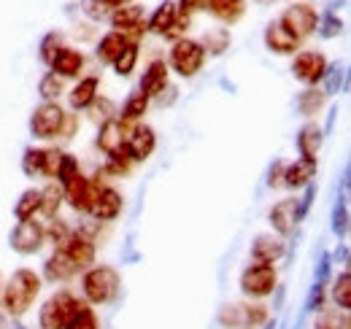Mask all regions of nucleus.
<instances>
[{"label": "nucleus", "mask_w": 351, "mask_h": 329, "mask_svg": "<svg viewBox=\"0 0 351 329\" xmlns=\"http://www.w3.org/2000/svg\"><path fill=\"white\" fill-rule=\"evenodd\" d=\"M62 186L60 184H49L41 189V208H38V213H44L46 219H54L57 213H60V206H62Z\"/></svg>", "instance_id": "33"}, {"label": "nucleus", "mask_w": 351, "mask_h": 329, "mask_svg": "<svg viewBox=\"0 0 351 329\" xmlns=\"http://www.w3.org/2000/svg\"><path fill=\"white\" fill-rule=\"evenodd\" d=\"M8 329H27V327L22 321H14V324H8Z\"/></svg>", "instance_id": "57"}, {"label": "nucleus", "mask_w": 351, "mask_h": 329, "mask_svg": "<svg viewBox=\"0 0 351 329\" xmlns=\"http://www.w3.org/2000/svg\"><path fill=\"white\" fill-rule=\"evenodd\" d=\"M316 329H330V327H316Z\"/></svg>", "instance_id": "60"}, {"label": "nucleus", "mask_w": 351, "mask_h": 329, "mask_svg": "<svg viewBox=\"0 0 351 329\" xmlns=\"http://www.w3.org/2000/svg\"><path fill=\"white\" fill-rule=\"evenodd\" d=\"M238 287H241V291H243L249 300H265V297H270V294L276 291V287H278L276 267H273V265H260V262L249 265V267L241 273Z\"/></svg>", "instance_id": "4"}, {"label": "nucleus", "mask_w": 351, "mask_h": 329, "mask_svg": "<svg viewBox=\"0 0 351 329\" xmlns=\"http://www.w3.org/2000/svg\"><path fill=\"white\" fill-rule=\"evenodd\" d=\"M168 73H171V68H168L162 60L149 62V68H146V71H143V76H141L138 92H143L149 100H152V97H157V95L168 86Z\"/></svg>", "instance_id": "22"}, {"label": "nucleus", "mask_w": 351, "mask_h": 329, "mask_svg": "<svg viewBox=\"0 0 351 329\" xmlns=\"http://www.w3.org/2000/svg\"><path fill=\"white\" fill-rule=\"evenodd\" d=\"M267 221H270V227H273V232H276L278 238H289V235L295 232V227L300 224V221H298V197H284V200H278L276 206L270 208Z\"/></svg>", "instance_id": "13"}, {"label": "nucleus", "mask_w": 351, "mask_h": 329, "mask_svg": "<svg viewBox=\"0 0 351 329\" xmlns=\"http://www.w3.org/2000/svg\"><path fill=\"white\" fill-rule=\"evenodd\" d=\"M44 230H46V241H51V243H54V248L62 246V243L68 241V235L73 232V230H71L65 221H60V219H57V221H51V224H49V227H44Z\"/></svg>", "instance_id": "44"}, {"label": "nucleus", "mask_w": 351, "mask_h": 329, "mask_svg": "<svg viewBox=\"0 0 351 329\" xmlns=\"http://www.w3.org/2000/svg\"><path fill=\"white\" fill-rule=\"evenodd\" d=\"M313 178H316V162H311V160H295L292 164H284L281 186H287V189H303Z\"/></svg>", "instance_id": "23"}, {"label": "nucleus", "mask_w": 351, "mask_h": 329, "mask_svg": "<svg viewBox=\"0 0 351 329\" xmlns=\"http://www.w3.org/2000/svg\"><path fill=\"white\" fill-rule=\"evenodd\" d=\"M200 46L206 49V54L219 57V54H224V51L230 49V30H227V27H214V30H208V33L203 36Z\"/></svg>", "instance_id": "34"}, {"label": "nucleus", "mask_w": 351, "mask_h": 329, "mask_svg": "<svg viewBox=\"0 0 351 329\" xmlns=\"http://www.w3.org/2000/svg\"><path fill=\"white\" fill-rule=\"evenodd\" d=\"M265 46L273 54H295L300 49V38H295L281 22H270L265 27Z\"/></svg>", "instance_id": "18"}, {"label": "nucleus", "mask_w": 351, "mask_h": 329, "mask_svg": "<svg viewBox=\"0 0 351 329\" xmlns=\"http://www.w3.org/2000/svg\"><path fill=\"white\" fill-rule=\"evenodd\" d=\"M267 319L270 308L263 302H227L217 316L221 329H260Z\"/></svg>", "instance_id": "3"}, {"label": "nucleus", "mask_w": 351, "mask_h": 329, "mask_svg": "<svg viewBox=\"0 0 351 329\" xmlns=\"http://www.w3.org/2000/svg\"><path fill=\"white\" fill-rule=\"evenodd\" d=\"M335 119H338V106H332V108H330V114H327V124H324V130H322V132H332Z\"/></svg>", "instance_id": "53"}, {"label": "nucleus", "mask_w": 351, "mask_h": 329, "mask_svg": "<svg viewBox=\"0 0 351 329\" xmlns=\"http://www.w3.org/2000/svg\"><path fill=\"white\" fill-rule=\"evenodd\" d=\"M8 324H11V321H8V316H5V313H0V329H8Z\"/></svg>", "instance_id": "56"}, {"label": "nucleus", "mask_w": 351, "mask_h": 329, "mask_svg": "<svg viewBox=\"0 0 351 329\" xmlns=\"http://www.w3.org/2000/svg\"><path fill=\"white\" fill-rule=\"evenodd\" d=\"M200 8H206L224 25H235L246 11V0H203Z\"/></svg>", "instance_id": "24"}, {"label": "nucleus", "mask_w": 351, "mask_h": 329, "mask_svg": "<svg viewBox=\"0 0 351 329\" xmlns=\"http://www.w3.org/2000/svg\"><path fill=\"white\" fill-rule=\"evenodd\" d=\"M341 33H343V19H338L332 11H327V14L319 16V25H316V36L319 38L330 41V38H338Z\"/></svg>", "instance_id": "39"}, {"label": "nucleus", "mask_w": 351, "mask_h": 329, "mask_svg": "<svg viewBox=\"0 0 351 329\" xmlns=\"http://www.w3.org/2000/svg\"><path fill=\"white\" fill-rule=\"evenodd\" d=\"M62 251L71 256V262L79 267V270H87L89 265H95V254H97V248H95V241L89 238L84 230H73L71 235H68V241L62 243Z\"/></svg>", "instance_id": "14"}, {"label": "nucleus", "mask_w": 351, "mask_h": 329, "mask_svg": "<svg viewBox=\"0 0 351 329\" xmlns=\"http://www.w3.org/2000/svg\"><path fill=\"white\" fill-rule=\"evenodd\" d=\"M46 243V230L38 224V221H33V219H27V221H19L14 230H11V235H8V246L14 248L16 254H22V256H33V254H38Z\"/></svg>", "instance_id": "8"}, {"label": "nucleus", "mask_w": 351, "mask_h": 329, "mask_svg": "<svg viewBox=\"0 0 351 329\" xmlns=\"http://www.w3.org/2000/svg\"><path fill=\"white\" fill-rule=\"evenodd\" d=\"M125 208V200L122 195L114 189V186H97L95 195H92V203H89L87 213L95 219V221H114Z\"/></svg>", "instance_id": "10"}, {"label": "nucleus", "mask_w": 351, "mask_h": 329, "mask_svg": "<svg viewBox=\"0 0 351 329\" xmlns=\"http://www.w3.org/2000/svg\"><path fill=\"white\" fill-rule=\"evenodd\" d=\"M135 62H138V43H128L111 65H114V73H117V76L128 79L132 71H135Z\"/></svg>", "instance_id": "38"}, {"label": "nucleus", "mask_w": 351, "mask_h": 329, "mask_svg": "<svg viewBox=\"0 0 351 329\" xmlns=\"http://www.w3.org/2000/svg\"><path fill=\"white\" fill-rule=\"evenodd\" d=\"M3 284H5V281H3V273H0V300H3Z\"/></svg>", "instance_id": "58"}, {"label": "nucleus", "mask_w": 351, "mask_h": 329, "mask_svg": "<svg viewBox=\"0 0 351 329\" xmlns=\"http://www.w3.org/2000/svg\"><path fill=\"white\" fill-rule=\"evenodd\" d=\"M322 92L330 97V95H338V92H343L346 89V68L343 65H327V71H324V76H322Z\"/></svg>", "instance_id": "37"}, {"label": "nucleus", "mask_w": 351, "mask_h": 329, "mask_svg": "<svg viewBox=\"0 0 351 329\" xmlns=\"http://www.w3.org/2000/svg\"><path fill=\"white\" fill-rule=\"evenodd\" d=\"M306 192H303V197L298 200V221H306L308 210H311V206H313V200H316V192H319V186L311 181L308 186H303Z\"/></svg>", "instance_id": "46"}, {"label": "nucleus", "mask_w": 351, "mask_h": 329, "mask_svg": "<svg viewBox=\"0 0 351 329\" xmlns=\"http://www.w3.org/2000/svg\"><path fill=\"white\" fill-rule=\"evenodd\" d=\"M62 92H65V79H60V76L51 73V71L41 76V82H38V95H41L44 103H57Z\"/></svg>", "instance_id": "35"}, {"label": "nucleus", "mask_w": 351, "mask_h": 329, "mask_svg": "<svg viewBox=\"0 0 351 329\" xmlns=\"http://www.w3.org/2000/svg\"><path fill=\"white\" fill-rule=\"evenodd\" d=\"M327 57L322 51H298L295 62H292V76L306 86H316L322 82L324 71H327Z\"/></svg>", "instance_id": "11"}, {"label": "nucleus", "mask_w": 351, "mask_h": 329, "mask_svg": "<svg viewBox=\"0 0 351 329\" xmlns=\"http://www.w3.org/2000/svg\"><path fill=\"white\" fill-rule=\"evenodd\" d=\"M281 173H284V162L281 160H276V162L270 164V170H267V186L270 189H276V186H281Z\"/></svg>", "instance_id": "49"}, {"label": "nucleus", "mask_w": 351, "mask_h": 329, "mask_svg": "<svg viewBox=\"0 0 351 329\" xmlns=\"http://www.w3.org/2000/svg\"><path fill=\"white\" fill-rule=\"evenodd\" d=\"M157 149V135L149 124H135L128 130V141H125V157L130 162H146Z\"/></svg>", "instance_id": "12"}, {"label": "nucleus", "mask_w": 351, "mask_h": 329, "mask_svg": "<svg viewBox=\"0 0 351 329\" xmlns=\"http://www.w3.org/2000/svg\"><path fill=\"white\" fill-rule=\"evenodd\" d=\"M62 49V36L57 33V30H51V33H46L41 43H38V60L44 62V65H51V60L57 57V51Z\"/></svg>", "instance_id": "40"}, {"label": "nucleus", "mask_w": 351, "mask_h": 329, "mask_svg": "<svg viewBox=\"0 0 351 329\" xmlns=\"http://www.w3.org/2000/svg\"><path fill=\"white\" fill-rule=\"evenodd\" d=\"M125 141H128V124H122L119 119H108L100 124V130H97L100 151H106L108 157L125 154Z\"/></svg>", "instance_id": "16"}, {"label": "nucleus", "mask_w": 351, "mask_h": 329, "mask_svg": "<svg viewBox=\"0 0 351 329\" xmlns=\"http://www.w3.org/2000/svg\"><path fill=\"white\" fill-rule=\"evenodd\" d=\"M349 192H341L338 197H335V206H332V216H330V230H332V235L338 238V241H346V235H349Z\"/></svg>", "instance_id": "27"}, {"label": "nucleus", "mask_w": 351, "mask_h": 329, "mask_svg": "<svg viewBox=\"0 0 351 329\" xmlns=\"http://www.w3.org/2000/svg\"><path fill=\"white\" fill-rule=\"evenodd\" d=\"M73 305H76V297L71 291H57L46 300L38 310V327L41 329H65L71 313H73Z\"/></svg>", "instance_id": "7"}, {"label": "nucleus", "mask_w": 351, "mask_h": 329, "mask_svg": "<svg viewBox=\"0 0 351 329\" xmlns=\"http://www.w3.org/2000/svg\"><path fill=\"white\" fill-rule=\"evenodd\" d=\"M41 167H44V149H36V146L25 149V154H22V170H25V175L36 178V175H41Z\"/></svg>", "instance_id": "41"}, {"label": "nucleus", "mask_w": 351, "mask_h": 329, "mask_svg": "<svg viewBox=\"0 0 351 329\" xmlns=\"http://www.w3.org/2000/svg\"><path fill=\"white\" fill-rule=\"evenodd\" d=\"M41 289H44V281H41V276H38L36 270H30V267L14 270L11 278L3 284V300H0L3 313H5L8 319L19 321V319L36 305Z\"/></svg>", "instance_id": "1"}, {"label": "nucleus", "mask_w": 351, "mask_h": 329, "mask_svg": "<svg viewBox=\"0 0 351 329\" xmlns=\"http://www.w3.org/2000/svg\"><path fill=\"white\" fill-rule=\"evenodd\" d=\"M130 160L125 157V154H114V157H108V164H106V170L103 173H111V175H128L130 173Z\"/></svg>", "instance_id": "47"}, {"label": "nucleus", "mask_w": 351, "mask_h": 329, "mask_svg": "<svg viewBox=\"0 0 351 329\" xmlns=\"http://www.w3.org/2000/svg\"><path fill=\"white\" fill-rule=\"evenodd\" d=\"M97 186H100V181H89L87 175L76 173V175L62 186V197L68 200V206L73 208V210L87 213L89 203H92V195H95Z\"/></svg>", "instance_id": "15"}, {"label": "nucleus", "mask_w": 351, "mask_h": 329, "mask_svg": "<svg viewBox=\"0 0 351 329\" xmlns=\"http://www.w3.org/2000/svg\"><path fill=\"white\" fill-rule=\"evenodd\" d=\"M260 3H270V0H260Z\"/></svg>", "instance_id": "59"}, {"label": "nucleus", "mask_w": 351, "mask_h": 329, "mask_svg": "<svg viewBox=\"0 0 351 329\" xmlns=\"http://www.w3.org/2000/svg\"><path fill=\"white\" fill-rule=\"evenodd\" d=\"M89 108H95V111H97V117H103V122L114 119V117H111V114H114V103H111V100H106V97H95V103H92Z\"/></svg>", "instance_id": "48"}, {"label": "nucleus", "mask_w": 351, "mask_h": 329, "mask_svg": "<svg viewBox=\"0 0 351 329\" xmlns=\"http://www.w3.org/2000/svg\"><path fill=\"white\" fill-rule=\"evenodd\" d=\"M119 289H122V276L111 265L87 267V273L82 276L84 302H89V305H108V302H114L119 297Z\"/></svg>", "instance_id": "2"}, {"label": "nucleus", "mask_w": 351, "mask_h": 329, "mask_svg": "<svg viewBox=\"0 0 351 329\" xmlns=\"http://www.w3.org/2000/svg\"><path fill=\"white\" fill-rule=\"evenodd\" d=\"M65 119H68V114L62 111L60 103H41L33 111V117H30V132L38 141L60 138L62 135V127H65Z\"/></svg>", "instance_id": "6"}, {"label": "nucleus", "mask_w": 351, "mask_h": 329, "mask_svg": "<svg viewBox=\"0 0 351 329\" xmlns=\"http://www.w3.org/2000/svg\"><path fill=\"white\" fill-rule=\"evenodd\" d=\"M176 92H178V89L168 84V95H165V92H160V95H157V103H160V106H171V103L176 100Z\"/></svg>", "instance_id": "51"}, {"label": "nucleus", "mask_w": 351, "mask_h": 329, "mask_svg": "<svg viewBox=\"0 0 351 329\" xmlns=\"http://www.w3.org/2000/svg\"><path fill=\"white\" fill-rule=\"evenodd\" d=\"M176 16H178V8H176L173 0H162V3L154 8V14L149 16L146 30H149V33H154V36H165V33H168V27L176 22Z\"/></svg>", "instance_id": "26"}, {"label": "nucleus", "mask_w": 351, "mask_h": 329, "mask_svg": "<svg viewBox=\"0 0 351 329\" xmlns=\"http://www.w3.org/2000/svg\"><path fill=\"white\" fill-rule=\"evenodd\" d=\"M200 3H203V0H200Z\"/></svg>", "instance_id": "61"}, {"label": "nucleus", "mask_w": 351, "mask_h": 329, "mask_svg": "<svg viewBox=\"0 0 351 329\" xmlns=\"http://www.w3.org/2000/svg\"><path fill=\"white\" fill-rule=\"evenodd\" d=\"M79 273V267L71 262V256L62 248H54V254L44 262V278L51 284H65Z\"/></svg>", "instance_id": "19"}, {"label": "nucleus", "mask_w": 351, "mask_h": 329, "mask_svg": "<svg viewBox=\"0 0 351 329\" xmlns=\"http://www.w3.org/2000/svg\"><path fill=\"white\" fill-rule=\"evenodd\" d=\"M62 157H65V151H60V149H44V167H41V175H46V178H57L60 164H62Z\"/></svg>", "instance_id": "43"}, {"label": "nucleus", "mask_w": 351, "mask_h": 329, "mask_svg": "<svg viewBox=\"0 0 351 329\" xmlns=\"http://www.w3.org/2000/svg\"><path fill=\"white\" fill-rule=\"evenodd\" d=\"M332 300H335V305H338L343 313H349L351 310V276H349V270L338 273V278L332 281Z\"/></svg>", "instance_id": "36"}, {"label": "nucleus", "mask_w": 351, "mask_h": 329, "mask_svg": "<svg viewBox=\"0 0 351 329\" xmlns=\"http://www.w3.org/2000/svg\"><path fill=\"white\" fill-rule=\"evenodd\" d=\"M332 262L349 265V246H346V243H341V246H338V251H335V256H332Z\"/></svg>", "instance_id": "52"}, {"label": "nucleus", "mask_w": 351, "mask_h": 329, "mask_svg": "<svg viewBox=\"0 0 351 329\" xmlns=\"http://www.w3.org/2000/svg\"><path fill=\"white\" fill-rule=\"evenodd\" d=\"M79 8L87 14L92 22L108 19V14H111V5H108L106 0H82V3H79Z\"/></svg>", "instance_id": "42"}, {"label": "nucleus", "mask_w": 351, "mask_h": 329, "mask_svg": "<svg viewBox=\"0 0 351 329\" xmlns=\"http://www.w3.org/2000/svg\"><path fill=\"white\" fill-rule=\"evenodd\" d=\"M324 103H327V95L319 89V86H306L300 95H298V114L300 117H316L322 108H324Z\"/></svg>", "instance_id": "29"}, {"label": "nucleus", "mask_w": 351, "mask_h": 329, "mask_svg": "<svg viewBox=\"0 0 351 329\" xmlns=\"http://www.w3.org/2000/svg\"><path fill=\"white\" fill-rule=\"evenodd\" d=\"M76 173H82V170H79V160H76L73 154H68V151H65L62 164H60V173H57V184H60V186H65Z\"/></svg>", "instance_id": "45"}, {"label": "nucleus", "mask_w": 351, "mask_h": 329, "mask_svg": "<svg viewBox=\"0 0 351 329\" xmlns=\"http://www.w3.org/2000/svg\"><path fill=\"white\" fill-rule=\"evenodd\" d=\"M79 130V117L76 114H68V119H65V127H62V135L60 138H73V132Z\"/></svg>", "instance_id": "50"}, {"label": "nucleus", "mask_w": 351, "mask_h": 329, "mask_svg": "<svg viewBox=\"0 0 351 329\" xmlns=\"http://www.w3.org/2000/svg\"><path fill=\"white\" fill-rule=\"evenodd\" d=\"M206 65V49L200 46V41H192V38H181L173 43L171 49V68L181 79H192L203 71Z\"/></svg>", "instance_id": "5"}, {"label": "nucleus", "mask_w": 351, "mask_h": 329, "mask_svg": "<svg viewBox=\"0 0 351 329\" xmlns=\"http://www.w3.org/2000/svg\"><path fill=\"white\" fill-rule=\"evenodd\" d=\"M106 3H108V5H111V8H119V5H128V3H130V0H106Z\"/></svg>", "instance_id": "55"}, {"label": "nucleus", "mask_w": 351, "mask_h": 329, "mask_svg": "<svg viewBox=\"0 0 351 329\" xmlns=\"http://www.w3.org/2000/svg\"><path fill=\"white\" fill-rule=\"evenodd\" d=\"M295 38H308V36H313L316 33V25H319V14H316V8L313 5H308V3H295V5H289L284 14H281V19H278Z\"/></svg>", "instance_id": "9"}, {"label": "nucleus", "mask_w": 351, "mask_h": 329, "mask_svg": "<svg viewBox=\"0 0 351 329\" xmlns=\"http://www.w3.org/2000/svg\"><path fill=\"white\" fill-rule=\"evenodd\" d=\"M322 143H324V132L316 122H306L298 130V138H295V146H298V154L300 160H311L316 162L319 151H322Z\"/></svg>", "instance_id": "17"}, {"label": "nucleus", "mask_w": 351, "mask_h": 329, "mask_svg": "<svg viewBox=\"0 0 351 329\" xmlns=\"http://www.w3.org/2000/svg\"><path fill=\"white\" fill-rule=\"evenodd\" d=\"M51 73H57L60 79H76L82 71H84V54L79 49H71V46H62L57 51V57L51 60Z\"/></svg>", "instance_id": "20"}, {"label": "nucleus", "mask_w": 351, "mask_h": 329, "mask_svg": "<svg viewBox=\"0 0 351 329\" xmlns=\"http://www.w3.org/2000/svg\"><path fill=\"white\" fill-rule=\"evenodd\" d=\"M128 46V38L122 36V33H117V30H111V33H106L100 41H97V49H95V54H97V60L103 62V65H111L117 57H119V51Z\"/></svg>", "instance_id": "28"}, {"label": "nucleus", "mask_w": 351, "mask_h": 329, "mask_svg": "<svg viewBox=\"0 0 351 329\" xmlns=\"http://www.w3.org/2000/svg\"><path fill=\"white\" fill-rule=\"evenodd\" d=\"M38 208H41V189H25L14 203V216L16 221H27V219H36Z\"/></svg>", "instance_id": "31"}, {"label": "nucleus", "mask_w": 351, "mask_h": 329, "mask_svg": "<svg viewBox=\"0 0 351 329\" xmlns=\"http://www.w3.org/2000/svg\"><path fill=\"white\" fill-rule=\"evenodd\" d=\"M260 329H278V321H276V319L270 316V319H267V321H265V324Z\"/></svg>", "instance_id": "54"}, {"label": "nucleus", "mask_w": 351, "mask_h": 329, "mask_svg": "<svg viewBox=\"0 0 351 329\" xmlns=\"http://www.w3.org/2000/svg\"><path fill=\"white\" fill-rule=\"evenodd\" d=\"M65 329H100V319H97V313L92 310L89 302H84V300L76 297L73 313H71V319H68Z\"/></svg>", "instance_id": "30"}, {"label": "nucleus", "mask_w": 351, "mask_h": 329, "mask_svg": "<svg viewBox=\"0 0 351 329\" xmlns=\"http://www.w3.org/2000/svg\"><path fill=\"white\" fill-rule=\"evenodd\" d=\"M287 254V243L278 235H257L252 243V259L260 265H273Z\"/></svg>", "instance_id": "21"}, {"label": "nucleus", "mask_w": 351, "mask_h": 329, "mask_svg": "<svg viewBox=\"0 0 351 329\" xmlns=\"http://www.w3.org/2000/svg\"><path fill=\"white\" fill-rule=\"evenodd\" d=\"M97 89H100V79L97 76H84V79H79V84L71 89V95H68V100H71V108L73 111H87L89 106L95 103V97H97Z\"/></svg>", "instance_id": "25"}, {"label": "nucleus", "mask_w": 351, "mask_h": 329, "mask_svg": "<svg viewBox=\"0 0 351 329\" xmlns=\"http://www.w3.org/2000/svg\"><path fill=\"white\" fill-rule=\"evenodd\" d=\"M146 108H149V97H146L143 92H132L130 97L125 100L122 111H119V122H122V124L138 122V119L146 114Z\"/></svg>", "instance_id": "32"}]
</instances>
